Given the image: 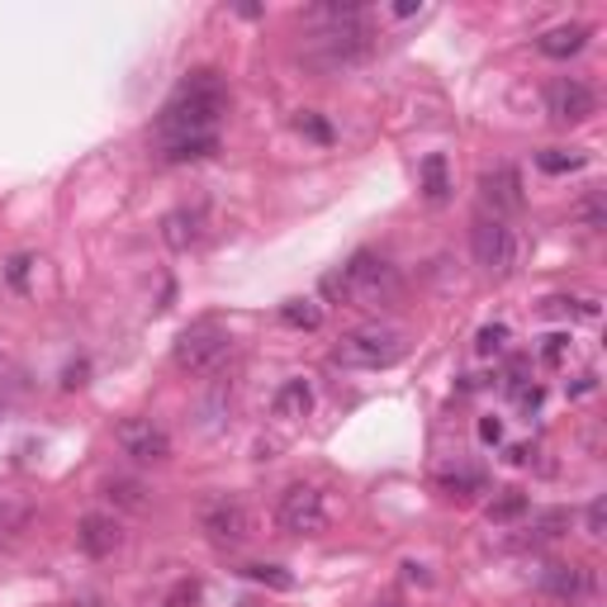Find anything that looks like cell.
Listing matches in <instances>:
<instances>
[{
    "instance_id": "cell-1",
    "label": "cell",
    "mask_w": 607,
    "mask_h": 607,
    "mask_svg": "<svg viewBox=\"0 0 607 607\" xmlns=\"http://www.w3.org/2000/svg\"><path fill=\"white\" fill-rule=\"evenodd\" d=\"M228 105H233V91H228L224 71L214 67H199L191 71L176 95L162 105L157 114V157H162L167 167H191V162H205V157L219 152V124Z\"/></svg>"
},
{
    "instance_id": "cell-2",
    "label": "cell",
    "mask_w": 607,
    "mask_h": 607,
    "mask_svg": "<svg viewBox=\"0 0 607 607\" xmlns=\"http://www.w3.org/2000/svg\"><path fill=\"white\" fill-rule=\"evenodd\" d=\"M309 24L313 34L304 43V62L318 67V71H346L356 62L370 57V43H375V28L366 24V5L356 0H328V5H313L309 10Z\"/></svg>"
},
{
    "instance_id": "cell-3",
    "label": "cell",
    "mask_w": 607,
    "mask_h": 607,
    "mask_svg": "<svg viewBox=\"0 0 607 607\" xmlns=\"http://www.w3.org/2000/svg\"><path fill=\"white\" fill-rule=\"evenodd\" d=\"M323 290L352 299V304H360V309H380V304H389L399 295V276H394V266H389L385 256L356 252L342 271H332V276L323 280Z\"/></svg>"
},
{
    "instance_id": "cell-4",
    "label": "cell",
    "mask_w": 607,
    "mask_h": 607,
    "mask_svg": "<svg viewBox=\"0 0 607 607\" xmlns=\"http://www.w3.org/2000/svg\"><path fill=\"white\" fill-rule=\"evenodd\" d=\"M403 356H409V337H403L399 328H380V323L346 332L337 342V352H332L337 366H352V370H389V366H399Z\"/></svg>"
},
{
    "instance_id": "cell-5",
    "label": "cell",
    "mask_w": 607,
    "mask_h": 607,
    "mask_svg": "<svg viewBox=\"0 0 607 607\" xmlns=\"http://www.w3.org/2000/svg\"><path fill=\"white\" fill-rule=\"evenodd\" d=\"M228 352H233V332H228L219 318H195L176 337V352L171 356H176V366L185 375H209Z\"/></svg>"
},
{
    "instance_id": "cell-6",
    "label": "cell",
    "mask_w": 607,
    "mask_h": 607,
    "mask_svg": "<svg viewBox=\"0 0 607 607\" xmlns=\"http://www.w3.org/2000/svg\"><path fill=\"white\" fill-rule=\"evenodd\" d=\"M470 252L489 276H513L517 252L523 248H517V233H513L508 219H489V214H480L474 228H470Z\"/></svg>"
},
{
    "instance_id": "cell-7",
    "label": "cell",
    "mask_w": 607,
    "mask_h": 607,
    "mask_svg": "<svg viewBox=\"0 0 607 607\" xmlns=\"http://www.w3.org/2000/svg\"><path fill=\"white\" fill-rule=\"evenodd\" d=\"M276 523H280V531H290V537H318V531L328 527L323 489H313V484H290V489L280 494Z\"/></svg>"
},
{
    "instance_id": "cell-8",
    "label": "cell",
    "mask_w": 607,
    "mask_h": 607,
    "mask_svg": "<svg viewBox=\"0 0 607 607\" xmlns=\"http://www.w3.org/2000/svg\"><path fill=\"white\" fill-rule=\"evenodd\" d=\"M114 442H119L124 456L142 460V466H162L171 456V432L157 423V417H124V423L114 427Z\"/></svg>"
},
{
    "instance_id": "cell-9",
    "label": "cell",
    "mask_w": 607,
    "mask_h": 607,
    "mask_svg": "<svg viewBox=\"0 0 607 607\" xmlns=\"http://www.w3.org/2000/svg\"><path fill=\"white\" fill-rule=\"evenodd\" d=\"M199 527L219 546H242L252 537V513H248V503L233 494H214L205 508H199Z\"/></svg>"
},
{
    "instance_id": "cell-10",
    "label": "cell",
    "mask_w": 607,
    "mask_h": 607,
    "mask_svg": "<svg viewBox=\"0 0 607 607\" xmlns=\"http://www.w3.org/2000/svg\"><path fill=\"white\" fill-rule=\"evenodd\" d=\"M546 114H551L556 124H584L598 114V95L594 85L580 81V77H556L546 85Z\"/></svg>"
},
{
    "instance_id": "cell-11",
    "label": "cell",
    "mask_w": 607,
    "mask_h": 607,
    "mask_svg": "<svg viewBox=\"0 0 607 607\" xmlns=\"http://www.w3.org/2000/svg\"><path fill=\"white\" fill-rule=\"evenodd\" d=\"M480 199H484V214L489 219H508V214H517L527 205L523 195V176H517L513 167H494L480 176Z\"/></svg>"
},
{
    "instance_id": "cell-12",
    "label": "cell",
    "mask_w": 607,
    "mask_h": 607,
    "mask_svg": "<svg viewBox=\"0 0 607 607\" xmlns=\"http://www.w3.org/2000/svg\"><path fill=\"white\" fill-rule=\"evenodd\" d=\"M541 588L551 598H565V603H580L594 594V570L588 565H565V560H556V565L541 570Z\"/></svg>"
},
{
    "instance_id": "cell-13",
    "label": "cell",
    "mask_w": 607,
    "mask_h": 607,
    "mask_svg": "<svg viewBox=\"0 0 607 607\" xmlns=\"http://www.w3.org/2000/svg\"><path fill=\"white\" fill-rule=\"evenodd\" d=\"M77 546L91 560H105L119 551V523L105 513H91V517H81V527H77Z\"/></svg>"
},
{
    "instance_id": "cell-14",
    "label": "cell",
    "mask_w": 607,
    "mask_h": 607,
    "mask_svg": "<svg viewBox=\"0 0 607 607\" xmlns=\"http://www.w3.org/2000/svg\"><path fill=\"white\" fill-rule=\"evenodd\" d=\"M588 38H594V28H588V24H556V28H546V34L537 38V48H541V57L565 62V57L588 48Z\"/></svg>"
},
{
    "instance_id": "cell-15",
    "label": "cell",
    "mask_w": 607,
    "mask_h": 607,
    "mask_svg": "<svg viewBox=\"0 0 607 607\" xmlns=\"http://www.w3.org/2000/svg\"><path fill=\"white\" fill-rule=\"evenodd\" d=\"M271 409H276V417H304L313 409V389H309V380H285L280 389H276V399H271Z\"/></svg>"
},
{
    "instance_id": "cell-16",
    "label": "cell",
    "mask_w": 607,
    "mask_h": 607,
    "mask_svg": "<svg viewBox=\"0 0 607 607\" xmlns=\"http://www.w3.org/2000/svg\"><path fill=\"white\" fill-rule=\"evenodd\" d=\"M199 224H205V214L199 209H176V214H167V248H176V252H185L191 242H199Z\"/></svg>"
},
{
    "instance_id": "cell-17",
    "label": "cell",
    "mask_w": 607,
    "mask_h": 607,
    "mask_svg": "<svg viewBox=\"0 0 607 607\" xmlns=\"http://www.w3.org/2000/svg\"><path fill=\"white\" fill-rule=\"evenodd\" d=\"M437 489L446 499H470V494H484V474L474 466H456V470L437 474Z\"/></svg>"
},
{
    "instance_id": "cell-18",
    "label": "cell",
    "mask_w": 607,
    "mask_h": 607,
    "mask_svg": "<svg viewBox=\"0 0 607 607\" xmlns=\"http://www.w3.org/2000/svg\"><path fill=\"white\" fill-rule=\"evenodd\" d=\"M417 176H423V195L432 199V205H442V199L451 195V181H446V157L442 152H432Z\"/></svg>"
},
{
    "instance_id": "cell-19",
    "label": "cell",
    "mask_w": 607,
    "mask_h": 607,
    "mask_svg": "<svg viewBox=\"0 0 607 607\" xmlns=\"http://www.w3.org/2000/svg\"><path fill=\"white\" fill-rule=\"evenodd\" d=\"M280 323H285V328L313 332L318 323H323V309H318L313 299H290V304H280Z\"/></svg>"
},
{
    "instance_id": "cell-20",
    "label": "cell",
    "mask_w": 607,
    "mask_h": 607,
    "mask_svg": "<svg viewBox=\"0 0 607 607\" xmlns=\"http://www.w3.org/2000/svg\"><path fill=\"white\" fill-rule=\"evenodd\" d=\"M565 527H570V513H565V508H551V513L531 517L527 541H556V537H565Z\"/></svg>"
},
{
    "instance_id": "cell-21",
    "label": "cell",
    "mask_w": 607,
    "mask_h": 607,
    "mask_svg": "<svg viewBox=\"0 0 607 607\" xmlns=\"http://www.w3.org/2000/svg\"><path fill=\"white\" fill-rule=\"evenodd\" d=\"M105 494L119 503V508H134V513H142L148 508V489H142L138 480H110L105 484Z\"/></svg>"
},
{
    "instance_id": "cell-22",
    "label": "cell",
    "mask_w": 607,
    "mask_h": 607,
    "mask_svg": "<svg viewBox=\"0 0 607 607\" xmlns=\"http://www.w3.org/2000/svg\"><path fill=\"white\" fill-rule=\"evenodd\" d=\"M527 513V494L523 489H503V494L489 503V517H494V523H513V517H523Z\"/></svg>"
},
{
    "instance_id": "cell-23",
    "label": "cell",
    "mask_w": 607,
    "mask_h": 607,
    "mask_svg": "<svg viewBox=\"0 0 607 607\" xmlns=\"http://www.w3.org/2000/svg\"><path fill=\"white\" fill-rule=\"evenodd\" d=\"M537 167L546 171V176H565V171H580L584 167V152H560V148H551V152H537Z\"/></svg>"
},
{
    "instance_id": "cell-24",
    "label": "cell",
    "mask_w": 607,
    "mask_h": 607,
    "mask_svg": "<svg viewBox=\"0 0 607 607\" xmlns=\"http://www.w3.org/2000/svg\"><path fill=\"white\" fill-rule=\"evenodd\" d=\"M242 574H248V580H256V584H271V588H280V594H285V588H295V574H285L280 565H248Z\"/></svg>"
},
{
    "instance_id": "cell-25",
    "label": "cell",
    "mask_w": 607,
    "mask_h": 607,
    "mask_svg": "<svg viewBox=\"0 0 607 607\" xmlns=\"http://www.w3.org/2000/svg\"><path fill=\"white\" fill-rule=\"evenodd\" d=\"M503 342H508V328H503V323L480 328V342H474V352H480V356H494V352H503Z\"/></svg>"
},
{
    "instance_id": "cell-26",
    "label": "cell",
    "mask_w": 607,
    "mask_h": 607,
    "mask_svg": "<svg viewBox=\"0 0 607 607\" xmlns=\"http://www.w3.org/2000/svg\"><path fill=\"white\" fill-rule=\"evenodd\" d=\"M295 128H299L304 138H313V142H332V128H328L323 119H318V114H299Z\"/></svg>"
},
{
    "instance_id": "cell-27",
    "label": "cell",
    "mask_w": 607,
    "mask_h": 607,
    "mask_svg": "<svg viewBox=\"0 0 607 607\" xmlns=\"http://www.w3.org/2000/svg\"><path fill=\"white\" fill-rule=\"evenodd\" d=\"M195 598H199V584H191V580H185V584H176V588H171L167 607H195Z\"/></svg>"
},
{
    "instance_id": "cell-28",
    "label": "cell",
    "mask_w": 607,
    "mask_h": 607,
    "mask_svg": "<svg viewBox=\"0 0 607 607\" xmlns=\"http://www.w3.org/2000/svg\"><path fill=\"white\" fill-rule=\"evenodd\" d=\"M584 224L594 228V233H598V228L607 224V219H603V199H598V195H588V199H584Z\"/></svg>"
},
{
    "instance_id": "cell-29",
    "label": "cell",
    "mask_w": 607,
    "mask_h": 607,
    "mask_svg": "<svg viewBox=\"0 0 607 607\" xmlns=\"http://www.w3.org/2000/svg\"><path fill=\"white\" fill-rule=\"evenodd\" d=\"M603 517H607L603 499H594V503H588V537H603Z\"/></svg>"
},
{
    "instance_id": "cell-30",
    "label": "cell",
    "mask_w": 607,
    "mask_h": 607,
    "mask_svg": "<svg viewBox=\"0 0 607 607\" xmlns=\"http://www.w3.org/2000/svg\"><path fill=\"white\" fill-rule=\"evenodd\" d=\"M480 442H484V446L503 442V423H499V417H484V423H480Z\"/></svg>"
},
{
    "instance_id": "cell-31",
    "label": "cell",
    "mask_w": 607,
    "mask_h": 607,
    "mask_svg": "<svg viewBox=\"0 0 607 607\" xmlns=\"http://www.w3.org/2000/svg\"><path fill=\"white\" fill-rule=\"evenodd\" d=\"M24 271H28V256H14V262H10V285H24Z\"/></svg>"
},
{
    "instance_id": "cell-32",
    "label": "cell",
    "mask_w": 607,
    "mask_h": 607,
    "mask_svg": "<svg viewBox=\"0 0 607 607\" xmlns=\"http://www.w3.org/2000/svg\"><path fill=\"white\" fill-rule=\"evenodd\" d=\"M413 14H423V5H394V20H413Z\"/></svg>"
},
{
    "instance_id": "cell-33",
    "label": "cell",
    "mask_w": 607,
    "mask_h": 607,
    "mask_svg": "<svg viewBox=\"0 0 607 607\" xmlns=\"http://www.w3.org/2000/svg\"><path fill=\"white\" fill-rule=\"evenodd\" d=\"M366 607H403V598H394V594H385V598H370Z\"/></svg>"
},
{
    "instance_id": "cell-34",
    "label": "cell",
    "mask_w": 607,
    "mask_h": 607,
    "mask_svg": "<svg viewBox=\"0 0 607 607\" xmlns=\"http://www.w3.org/2000/svg\"><path fill=\"white\" fill-rule=\"evenodd\" d=\"M242 607H256V603H242Z\"/></svg>"
}]
</instances>
